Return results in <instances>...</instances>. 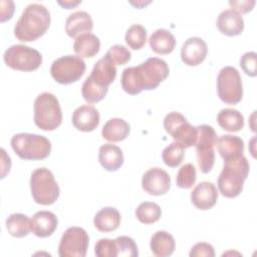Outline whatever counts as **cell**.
Masks as SVG:
<instances>
[{
    "label": "cell",
    "instance_id": "cell-4",
    "mask_svg": "<svg viewBox=\"0 0 257 257\" xmlns=\"http://www.w3.org/2000/svg\"><path fill=\"white\" fill-rule=\"evenodd\" d=\"M249 163L244 155L224 161V167L218 177V189L227 198H236L243 190L249 174Z\"/></svg>",
    "mask_w": 257,
    "mask_h": 257
},
{
    "label": "cell",
    "instance_id": "cell-24",
    "mask_svg": "<svg viewBox=\"0 0 257 257\" xmlns=\"http://www.w3.org/2000/svg\"><path fill=\"white\" fill-rule=\"evenodd\" d=\"M150 47L158 54H169L176 46V38L167 29L159 28L153 32L149 39Z\"/></svg>",
    "mask_w": 257,
    "mask_h": 257
},
{
    "label": "cell",
    "instance_id": "cell-36",
    "mask_svg": "<svg viewBox=\"0 0 257 257\" xmlns=\"http://www.w3.org/2000/svg\"><path fill=\"white\" fill-rule=\"evenodd\" d=\"M94 253L97 257H116L117 248L114 240L102 238L94 246Z\"/></svg>",
    "mask_w": 257,
    "mask_h": 257
},
{
    "label": "cell",
    "instance_id": "cell-14",
    "mask_svg": "<svg viewBox=\"0 0 257 257\" xmlns=\"http://www.w3.org/2000/svg\"><path fill=\"white\" fill-rule=\"evenodd\" d=\"M142 187L150 195L162 196L170 190L171 178L165 170L151 168L143 176Z\"/></svg>",
    "mask_w": 257,
    "mask_h": 257
},
{
    "label": "cell",
    "instance_id": "cell-37",
    "mask_svg": "<svg viewBox=\"0 0 257 257\" xmlns=\"http://www.w3.org/2000/svg\"><path fill=\"white\" fill-rule=\"evenodd\" d=\"M256 58L257 54L254 51L244 53L240 58V66L243 71L249 76H256L257 67H256Z\"/></svg>",
    "mask_w": 257,
    "mask_h": 257
},
{
    "label": "cell",
    "instance_id": "cell-11",
    "mask_svg": "<svg viewBox=\"0 0 257 257\" xmlns=\"http://www.w3.org/2000/svg\"><path fill=\"white\" fill-rule=\"evenodd\" d=\"M164 127L175 142L181 144L185 149L196 145L197 126L188 122L182 113L178 111L169 112L164 118Z\"/></svg>",
    "mask_w": 257,
    "mask_h": 257
},
{
    "label": "cell",
    "instance_id": "cell-7",
    "mask_svg": "<svg viewBox=\"0 0 257 257\" xmlns=\"http://www.w3.org/2000/svg\"><path fill=\"white\" fill-rule=\"evenodd\" d=\"M30 190L35 203L39 205H51L59 197L60 189L54 176L47 168L34 170L30 177Z\"/></svg>",
    "mask_w": 257,
    "mask_h": 257
},
{
    "label": "cell",
    "instance_id": "cell-15",
    "mask_svg": "<svg viewBox=\"0 0 257 257\" xmlns=\"http://www.w3.org/2000/svg\"><path fill=\"white\" fill-rule=\"evenodd\" d=\"M208 53L207 43L200 37L188 38L181 49L182 61L189 66L201 64Z\"/></svg>",
    "mask_w": 257,
    "mask_h": 257
},
{
    "label": "cell",
    "instance_id": "cell-40",
    "mask_svg": "<svg viewBox=\"0 0 257 257\" xmlns=\"http://www.w3.org/2000/svg\"><path fill=\"white\" fill-rule=\"evenodd\" d=\"M14 12V3L12 1H1V22L9 20Z\"/></svg>",
    "mask_w": 257,
    "mask_h": 257
},
{
    "label": "cell",
    "instance_id": "cell-17",
    "mask_svg": "<svg viewBox=\"0 0 257 257\" xmlns=\"http://www.w3.org/2000/svg\"><path fill=\"white\" fill-rule=\"evenodd\" d=\"M71 120L76 130L81 132H92L99 124L100 115L94 106L83 104L74 109Z\"/></svg>",
    "mask_w": 257,
    "mask_h": 257
},
{
    "label": "cell",
    "instance_id": "cell-20",
    "mask_svg": "<svg viewBox=\"0 0 257 257\" xmlns=\"http://www.w3.org/2000/svg\"><path fill=\"white\" fill-rule=\"evenodd\" d=\"M93 28L91 16L85 11H76L70 14L65 21V32L69 37H78L89 33Z\"/></svg>",
    "mask_w": 257,
    "mask_h": 257
},
{
    "label": "cell",
    "instance_id": "cell-34",
    "mask_svg": "<svg viewBox=\"0 0 257 257\" xmlns=\"http://www.w3.org/2000/svg\"><path fill=\"white\" fill-rule=\"evenodd\" d=\"M131 52L130 50L120 44H115L109 47L104 57L108 59L114 65H123L131 60Z\"/></svg>",
    "mask_w": 257,
    "mask_h": 257
},
{
    "label": "cell",
    "instance_id": "cell-25",
    "mask_svg": "<svg viewBox=\"0 0 257 257\" xmlns=\"http://www.w3.org/2000/svg\"><path fill=\"white\" fill-rule=\"evenodd\" d=\"M150 247L155 256L167 257L174 253L176 242L174 237L167 231H158L152 236Z\"/></svg>",
    "mask_w": 257,
    "mask_h": 257
},
{
    "label": "cell",
    "instance_id": "cell-33",
    "mask_svg": "<svg viewBox=\"0 0 257 257\" xmlns=\"http://www.w3.org/2000/svg\"><path fill=\"white\" fill-rule=\"evenodd\" d=\"M197 179L196 168L193 164L187 163L183 165L176 177V183L179 188L182 189H190L193 187Z\"/></svg>",
    "mask_w": 257,
    "mask_h": 257
},
{
    "label": "cell",
    "instance_id": "cell-21",
    "mask_svg": "<svg viewBox=\"0 0 257 257\" xmlns=\"http://www.w3.org/2000/svg\"><path fill=\"white\" fill-rule=\"evenodd\" d=\"M98 161L104 170L115 172L123 164L122 151L115 145L104 144L99 148Z\"/></svg>",
    "mask_w": 257,
    "mask_h": 257
},
{
    "label": "cell",
    "instance_id": "cell-5",
    "mask_svg": "<svg viewBox=\"0 0 257 257\" xmlns=\"http://www.w3.org/2000/svg\"><path fill=\"white\" fill-rule=\"evenodd\" d=\"M11 147L22 160H44L51 152L50 141L41 135L20 133L11 139Z\"/></svg>",
    "mask_w": 257,
    "mask_h": 257
},
{
    "label": "cell",
    "instance_id": "cell-29",
    "mask_svg": "<svg viewBox=\"0 0 257 257\" xmlns=\"http://www.w3.org/2000/svg\"><path fill=\"white\" fill-rule=\"evenodd\" d=\"M6 228L8 233L15 238H23L31 231V220L24 214H11L6 220Z\"/></svg>",
    "mask_w": 257,
    "mask_h": 257
},
{
    "label": "cell",
    "instance_id": "cell-30",
    "mask_svg": "<svg viewBox=\"0 0 257 257\" xmlns=\"http://www.w3.org/2000/svg\"><path fill=\"white\" fill-rule=\"evenodd\" d=\"M161 207L153 202L141 203L136 209V217L143 224L156 223L161 218Z\"/></svg>",
    "mask_w": 257,
    "mask_h": 257
},
{
    "label": "cell",
    "instance_id": "cell-27",
    "mask_svg": "<svg viewBox=\"0 0 257 257\" xmlns=\"http://www.w3.org/2000/svg\"><path fill=\"white\" fill-rule=\"evenodd\" d=\"M100 48L99 38L92 33H84L75 38L73 50L79 57H93Z\"/></svg>",
    "mask_w": 257,
    "mask_h": 257
},
{
    "label": "cell",
    "instance_id": "cell-19",
    "mask_svg": "<svg viewBox=\"0 0 257 257\" xmlns=\"http://www.w3.org/2000/svg\"><path fill=\"white\" fill-rule=\"evenodd\" d=\"M58 225L57 217L50 211H39L31 219L32 232L35 236L46 238L51 236Z\"/></svg>",
    "mask_w": 257,
    "mask_h": 257
},
{
    "label": "cell",
    "instance_id": "cell-9",
    "mask_svg": "<svg viewBox=\"0 0 257 257\" xmlns=\"http://www.w3.org/2000/svg\"><path fill=\"white\" fill-rule=\"evenodd\" d=\"M198 137L196 142L197 162L200 171L208 174L215 164L214 147L217 143V134L213 126L209 124H200L197 126Z\"/></svg>",
    "mask_w": 257,
    "mask_h": 257
},
{
    "label": "cell",
    "instance_id": "cell-23",
    "mask_svg": "<svg viewBox=\"0 0 257 257\" xmlns=\"http://www.w3.org/2000/svg\"><path fill=\"white\" fill-rule=\"evenodd\" d=\"M120 220V214L115 208L105 207L95 214L93 224L100 232H112L118 228Z\"/></svg>",
    "mask_w": 257,
    "mask_h": 257
},
{
    "label": "cell",
    "instance_id": "cell-39",
    "mask_svg": "<svg viewBox=\"0 0 257 257\" xmlns=\"http://www.w3.org/2000/svg\"><path fill=\"white\" fill-rule=\"evenodd\" d=\"M232 10L240 13H247L253 9L255 4L254 0H241V1H229Z\"/></svg>",
    "mask_w": 257,
    "mask_h": 257
},
{
    "label": "cell",
    "instance_id": "cell-12",
    "mask_svg": "<svg viewBox=\"0 0 257 257\" xmlns=\"http://www.w3.org/2000/svg\"><path fill=\"white\" fill-rule=\"evenodd\" d=\"M86 68L84 60L75 55H64L55 59L50 67L53 79L60 84H70L77 81Z\"/></svg>",
    "mask_w": 257,
    "mask_h": 257
},
{
    "label": "cell",
    "instance_id": "cell-13",
    "mask_svg": "<svg viewBox=\"0 0 257 257\" xmlns=\"http://www.w3.org/2000/svg\"><path fill=\"white\" fill-rule=\"evenodd\" d=\"M89 237L86 231L80 227L67 228L58 245L60 257H84L87 252Z\"/></svg>",
    "mask_w": 257,
    "mask_h": 257
},
{
    "label": "cell",
    "instance_id": "cell-42",
    "mask_svg": "<svg viewBox=\"0 0 257 257\" xmlns=\"http://www.w3.org/2000/svg\"><path fill=\"white\" fill-rule=\"evenodd\" d=\"M79 3H81V1H75V2H73V1H64V2L58 1V4L61 5V6L64 7V8H66V9H71V8H73L74 6L78 5Z\"/></svg>",
    "mask_w": 257,
    "mask_h": 257
},
{
    "label": "cell",
    "instance_id": "cell-26",
    "mask_svg": "<svg viewBox=\"0 0 257 257\" xmlns=\"http://www.w3.org/2000/svg\"><path fill=\"white\" fill-rule=\"evenodd\" d=\"M131 131L130 124L122 118L108 119L101 130V136L108 142H120L126 139Z\"/></svg>",
    "mask_w": 257,
    "mask_h": 257
},
{
    "label": "cell",
    "instance_id": "cell-6",
    "mask_svg": "<svg viewBox=\"0 0 257 257\" xmlns=\"http://www.w3.org/2000/svg\"><path fill=\"white\" fill-rule=\"evenodd\" d=\"M34 122L43 131H54L62 121V111L57 97L51 92H42L34 100Z\"/></svg>",
    "mask_w": 257,
    "mask_h": 257
},
{
    "label": "cell",
    "instance_id": "cell-10",
    "mask_svg": "<svg viewBox=\"0 0 257 257\" xmlns=\"http://www.w3.org/2000/svg\"><path fill=\"white\" fill-rule=\"evenodd\" d=\"M217 92L220 99L236 104L243 97V85L239 71L233 66L223 67L217 77Z\"/></svg>",
    "mask_w": 257,
    "mask_h": 257
},
{
    "label": "cell",
    "instance_id": "cell-22",
    "mask_svg": "<svg viewBox=\"0 0 257 257\" xmlns=\"http://www.w3.org/2000/svg\"><path fill=\"white\" fill-rule=\"evenodd\" d=\"M221 158L226 161L243 155L244 142L241 138L232 135H223L217 139L216 143Z\"/></svg>",
    "mask_w": 257,
    "mask_h": 257
},
{
    "label": "cell",
    "instance_id": "cell-31",
    "mask_svg": "<svg viewBox=\"0 0 257 257\" xmlns=\"http://www.w3.org/2000/svg\"><path fill=\"white\" fill-rule=\"evenodd\" d=\"M124 39L132 49H141L147 41V29L141 24H133L126 30Z\"/></svg>",
    "mask_w": 257,
    "mask_h": 257
},
{
    "label": "cell",
    "instance_id": "cell-41",
    "mask_svg": "<svg viewBox=\"0 0 257 257\" xmlns=\"http://www.w3.org/2000/svg\"><path fill=\"white\" fill-rule=\"evenodd\" d=\"M1 153H2V174H1V178L3 179L6 175V173H9V171H10L11 162H10L9 156L6 155V152H5L4 149H1Z\"/></svg>",
    "mask_w": 257,
    "mask_h": 257
},
{
    "label": "cell",
    "instance_id": "cell-18",
    "mask_svg": "<svg viewBox=\"0 0 257 257\" xmlns=\"http://www.w3.org/2000/svg\"><path fill=\"white\" fill-rule=\"evenodd\" d=\"M216 24L219 31L227 36L239 35L244 29L243 17L232 9L222 11L217 18Z\"/></svg>",
    "mask_w": 257,
    "mask_h": 257
},
{
    "label": "cell",
    "instance_id": "cell-8",
    "mask_svg": "<svg viewBox=\"0 0 257 257\" xmlns=\"http://www.w3.org/2000/svg\"><path fill=\"white\" fill-rule=\"evenodd\" d=\"M4 62L14 70L33 71L42 63L41 53L27 45L15 44L10 46L3 55Z\"/></svg>",
    "mask_w": 257,
    "mask_h": 257
},
{
    "label": "cell",
    "instance_id": "cell-35",
    "mask_svg": "<svg viewBox=\"0 0 257 257\" xmlns=\"http://www.w3.org/2000/svg\"><path fill=\"white\" fill-rule=\"evenodd\" d=\"M114 241L117 248V256L137 257L139 255L138 246L133 238L127 236H119L115 238Z\"/></svg>",
    "mask_w": 257,
    "mask_h": 257
},
{
    "label": "cell",
    "instance_id": "cell-32",
    "mask_svg": "<svg viewBox=\"0 0 257 257\" xmlns=\"http://www.w3.org/2000/svg\"><path fill=\"white\" fill-rule=\"evenodd\" d=\"M185 157V148L177 143L174 142L166 147L162 154V159L164 163L171 168L178 167L184 160Z\"/></svg>",
    "mask_w": 257,
    "mask_h": 257
},
{
    "label": "cell",
    "instance_id": "cell-16",
    "mask_svg": "<svg viewBox=\"0 0 257 257\" xmlns=\"http://www.w3.org/2000/svg\"><path fill=\"white\" fill-rule=\"evenodd\" d=\"M218 200V191L212 182L199 183L191 193L192 204L200 210L211 209Z\"/></svg>",
    "mask_w": 257,
    "mask_h": 257
},
{
    "label": "cell",
    "instance_id": "cell-1",
    "mask_svg": "<svg viewBox=\"0 0 257 257\" xmlns=\"http://www.w3.org/2000/svg\"><path fill=\"white\" fill-rule=\"evenodd\" d=\"M170 73L168 63L159 57H150L138 66L126 67L120 77L122 89L132 95L155 89Z\"/></svg>",
    "mask_w": 257,
    "mask_h": 257
},
{
    "label": "cell",
    "instance_id": "cell-38",
    "mask_svg": "<svg viewBox=\"0 0 257 257\" xmlns=\"http://www.w3.org/2000/svg\"><path fill=\"white\" fill-rule=\"evenodd\" d=\"M190 256L191 257H214L215 256V251L214 247L206 242H201L195 244L191 251H190Z\"/></svg>",
    "mask_w": 257,
    "mask_h": 257
},
{
    "label": "cell",
    "instance_id": "cell-3",
    "mask_svg": "<svg viewBox=\"0 0 257 257\" xmlns=\"http://www.w3.org/2000/svg\"><path fill=\"white\" fill-rule=\"evenodd\" d=\"M116 76V67L105 57L100 58L93 66L81 87V94L85 101L94 103L100 101L107 93L108 86Z\"/></svg>",
    "mask_w": 257,
    "mask_h": 257
},
{
    "label": "cell",
    "instance_id": "cell-2",
    "mask_svg": "<svg viewBox=\"0 0 257 257\" xmlns=\"http://www.w3.org/2000/svg\"><path fill=\"white\" fill-rule=\"evenodd\" d=\"M48 9L39 3L27 5L15 24L14 35L22 42L34 41L45 34L50 25Z\"/></svg>",
    "mask_w": 257,
    "mask_h": 257
},
{
    "label": "cell",
    "instance_id": "cell-28",
    "mask_svg": "<svg viewBox=\"0 0 257 257\" xmlns=\"http://www.w3.org/2000/svg\"><path fill=\"white\" fill-rule=\"evenodd\" d=\"M217 121L223 130L230 133L239 132L244 126L243 114L239 110L231 107L221 109L217 115Z\"/></svg>",
    "mask_w": 257,
    "mask_h": 257
}]
</instances>
